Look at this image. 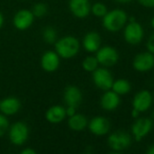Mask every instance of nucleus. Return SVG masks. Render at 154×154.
I'll return each mask as SVG.
<instances>
[{
    "instance_id": "obj_11",
    "label": "nucleus",
    "mask_w": 154,
    "mask_h": 154,
    "mask_svg": "<svg viewBox=\"0 0 154 154\" xmlns=\"http://www.w3.org/2000/svg\"><path fill=\"white\" fill-rule=\"evenodd\" d=\"M88 128L93 134L97 136H103L109 132L110 123L104 116H97L90 121Z\"/></svg>"
},
{
    "instance_id": "obj_37",
    "label": "nucleus",
    "mask_w": 154,
    "mask_h": 154,
    "mask_svg": "<svg viewBox=\"0 0 154 154\" xmlns=\"http://www.w3.org/2000/svg\"><path fill=\"white\" fill-rule=\"evenodd\" d=\"M0 106H1V102H0Z\"/></svg>"
},
{
    "instance_id": "obj_28",
    "label": "nucleus",
    "mask_w": 154,
    "mask_h": 154,
    "mask_svg": "<svg viewBox=\"0 0 154 154\" xmlns=\"http://www.w3.org/2000/svg\"><path fill=\"white\" fill-rule=\"evenodd\" d=\"M139 4L144 7H154V0H138Z\"/></svg>"
},
{
    "instance_id": "obj_2",
    "label": "nucleus",
    "mask_w": 154,
    "mask_h": 154,
    "mask_svg": "<svg viewBox=\"0 0 154 154\" xmlns=\"http://www.w3.org/2000/svg\"><path fill=\"white\" fill-rule=\"evenodd\" d=\"M79 51V42L73 36L64 37L56 43V51L58 55L64 59H69L76 56Z\"/></svg>"
},
{
    "instance_id": "obj_6",
    "label": "nucleus",
    "mask_w": 154,
    "mask_h": 154,
    "mask_svg": "<svg viewBox=\"0 0 154 154\" xmlns=\"http://www.w3.org/2000/svg\"><path fill=\"white\" fill-rule=\"evenodd\" d=\"M97 60L99 64L105 67L114 66L119 60V54L117 51L110 46H105L99 48L97 51Z\"/></svg>"
},
{
    "instance_id": "obj_29",
    "label": "nucleus",
    "mask_w": 154,
    "mask_h": 154,
    "mask_svg": "<svg viewBox=\"0 0 154 154\" xmlns=\"http://www.w3.org/2000/svg\"><path fill=\"white\" fill-rule=\"evenodd\" d=\"M76 114V107L74 106H68V108L66 109V116H69V117L74 116Z\"/></svg>"
},
{
    "instance_id": "obj_35",
    "label": "nucleus",
    "mask_w": 154,
    "mask_h": 154,
    "mask_svg": "<svg viewBox=\"0 0 154 154\" xmlns=\"http://www.w3.org/2000/svg\"><path fill=\"white\" fill-rule=\"evenodd\" d=\"M151 24H152V27L154 29V16L152 17V21H151Z\"/></svg>"
},
{
    "instance_id": "obj_5",
    "label": "nucleus",
    "mask_w": 154,
    "mask_h": 154,
    "mask_svg": "<svg viewBox=\"0 0 154 154\" xmlns=\"http://www.w3.org/2000/svg\"><path fill=\"white\" fill-rule=\"evenodd\" d=\"M93 81L98 88L106 91L112 88L114 78L107 69L97 68L93 71Z\"/></svg>"
},
{
    "instance_id": "obj_20",
    "label": "nucleus",
    "mask_w": 154,
    "mask_h": 154,
    "mask_svg": "<svg viewBox=\"0 0 154 154\" xmlns=\"http://www.w3.org/2000/svg\"><path fill=\"white\" fill-rule=\"evenodd\" d=\"M88 125V120L83 115H74L69 120V126L74 131H81Z\"/></svg>"
},
{
    "instance_id": "obj_25",
    "label": "nucleus",
    "mask_w": 154,
    "mask_h": 154,
    "mask_svg": "<svg viewBox=\"0 0 154 154\" xmlns=\"http://www.w3.org/2000/svg\"><path fill=\"white\" fill-rule=\"evenodd\" d=\"M46 12H47V7H46V5L43 3L36 4L33 6V9H32V14L36 17H42V16H43L46 14Z\"/></svg>"
},
{
    "instance_id": "obj_31",
    "label": "nucleus",
    "mask_w": 154,
    "mask_h": 154,
    "mask_svg": "<svg viewBox=\"0 0 154 154\" xmlns=\"http://www.w3.org/2000/svg\"><path fill=\"white\" fill-rule=\"evenodd\" d=\"M22 154H35V152L32 149H25L23 151H22Z\"/></svg>"
},
{
    "instance_id": "obj_9",
    "label": "nucleus",
    "mask_w": 154,
    "mask_h": 154,
    "mask_svg": "<svg viewBox=\"0 0 154 154\" xmlns=\"http://www.w3.org/2000/svg\"><path fill=\"white\" fill-rule=\"evenodd\" d=\"M153 96L148 90H142L138 92L133 99V108L141 113L147 111L152 104Z\"/></svg>"
},
{
    "instance_id": "obj_13",
    "label": "nucleus",
    "mask_w": 154,
    "mask_h": 154,
    "mask_svg": "<svg viewBox=\"0 0 154 154\" xmlns=\"http://www.w3.org/2000/svg\"><path fill=\"white\" fill-rule=\"evenodd\" d=\"M69 8L73 14L79 18L87 17L91 10L88 0H70Z\"/></svg>"
},
{
    "instance_id": "obj_8",
    "label": "nucleus",
    "mask_w": 154,
    "mask_h": 154,
    "mask_svg": "<svg viewBox=\"0 0 154 154\" xmlns=\"http://www.w3.org/2000/svg\"><path fill=\"white\" fill-rule=\"evenodd\" d=\"M134 69L139 72H147L154 67V54L145 51L137 54L133 61Z\"/></svg>"
},
{
    "instance_id": "obj_23",
    "label": "nucleus",
    "mask_w": 154,
    "mask_h": 154,
    "mask_svg": "<svg viewBox=\"0 0 154 154\" xmlns=\"http://www.w3.org/2000/svg\"><path fill=\"white\" fill-rule=\"evenodd\" d=\"M91 11H92L94 15H96L97 17H104L107 13V8L103 3L97 2L92 5Z\"/></svg>"
},
{
    "instance_id": "obj_24",
    "label": "nucleus",
    "mask_w": 154,
    "mask_h": 154,
    "mask_svg": "<svg viewBox=\"0 0 154 154\" xmlns=\"http://www.w3.org/2000/svg\"><path fill=\"white\" fill-rule=\"evenodd\" d=\"M56 35H57L56 31L52 27H47L43 31V38H44L45 42H47L49 43L54 42V41L56 39Z\"/></svg>"
},
{
    "instance_id": "obj_21",
    "label": "nucleus",
    "mask_w": 154,
    "mask_h": 154,
    "mask_svg": "<svg viewBox=\"0 0 154 154\" xmlns=\"http://www.w3.org/2000/svg\"><path fill=\"white\" fill-rule=\"evenodd\" d=\"M113 91H115L119 96L128 94L131 91V84L128 80L125 79H120L117 80H114L112 88Z\"/></svg>"
},
{
    "instance_id": "obj_18",
    "label": "nucleus",
    "mask_w": 154,
    "mask_h": 154,
    "mask_svg": "<svg viewBox=\"0 0 154 154\" xmlns=\"http://www.w3.org/2000/svg\"><path fill=\"white\" fill-rule=\"evenodd\" d=\"M66 116V110L60 106H54L51 107L46 113V118L50 123L57 124L64 120Z\"/></svg>"
},
{
    "instance_id": "obj_12",
    "label": "nucleus",
    "mask_w": 154,
    "mask_h": 154,
    "mask_svg": "<svg viewBox=\"0 0 154 154\" xmlns=\"http://www.w3.org/2000/svg\"><path fill=\"white\" fill-rule=\"evenodd\" d=\"M100 105L106 111H113L120 105V97L113 90H106L101 97Z\"/></svg>"
},
{
    "instance_id": "obj_15",
    "label": "nucleus",
    "mask_w": 154,
    "mask_h": 154,
    "mask_svg": "<svg viewBox=\"0 0 154 154\" xmlns=\"http://www.w3.org/2000/svg\"><path fill=\"white\" fill-rule=\"evenodd\" d=\"M33 14L28 10H21L19 11L14 18V26L19 30H25L28 27L31 26V24L33 22Z\"/></svg>"
},
{
    "instance_id": "obj_27",
    "label": "nucleus",
    "mask_w": 154,
    "mask_h": 154,
    "mask_svg": "<svg viewBox=\"0 0 154 154\" xmlns=\"http://www.w3.org/2000/svg\"><path fill=\"white\" fill-rule=\"evenodd\" d=\"M147 49H148V51L154 54V33L150 36L147 42Z\"/></svg>"
},
{
    "instance_id": "obj_32",
    "label": "nucleus",
    "mask_w": 154,
    "mask_h": 154,
    "mask_svg": "<svg viewBox=\"0 0 154 154\" xmlns=\"http://www.w3.org/2000/svg\"><path fill=\"white\" fill-rule=\"evenodd\" d=\"M146 153L147 154H154V144L151 145L149 147V149L146 151Z\"/></svg>"
},
{
    "instance_id": "obj_7",
    "label": "nucleus",
    "mask_w": 154,
    "mask_h": 154,
    "mask_svg": "<svg viewBox=\"0 0 154 154\" xmlns=\"http://www.w3.org/2000/svg\"><path fill=\"white\" fill-rule=\"evenodd\" d=\"M152 129V121L149 118H137L132 125V134L136 142L142 141Z\"/></svg>"
},
{
    "instance_id": "obj_16",
    "label": "nucleus",
    "mask_w": 154,
    "mask_h": 154,
    "mask_svg": "<svg viewBox=\"0 0 154 154\" xmlns=\"http://www.w3.org/2000/svg\"><path fill=\"white\" fill-rule=\"evenodd\" d=\"M101 38L96 32H90L86 34L83 40V46L88 52H96L100 48Z\"/></svg>"
},
{
    "instance_id": "obj_38",
    "label": "nucleus",
    "mask_w": 154,
    "mask_h": 154,
    "mask_svg": "<svg viewBox=\"0 0 154 154\" xmlns=\"http://www.w3.org/2000/svg\"><path fill=\"white\" fill-rule=\"evenodd\" d=\"M153 98H154V95H153Z\"/></svg>"
},
{
    "instance_id": "obj_26",
    "label": "nucleus",
    "mask_w": 154,
    "mask_h": 154,
    "mask_svg": "<svg viewBox=\"0 0 154 154\" xmlns=\"http://www.w3.org/2000/svg\"><path fill=\"white\" fill-rule=\"evenodd\" d=\"M7 128H8V121H7V119L4 116L0 115V136L5 134Z\"/></svg>"
},
{
    "instance_id": "obj_36",
    "label": "nucleus",
    "mask_w": 154,
    "mask_h": 154,
    "mask_svg": "<svg viewBox=\"0 0 154 154\" xmlns=\"http://www.w3.org/2000/svg\"><path fill=\"white\" fill-rule=\"evenodd\" d=\"M152 118L154 119V112H153V114H152Z\"/></svg>"
},
{
    "instance_id": "obj_17",
    "label": "nucleus",
    "mask_w": 154,
    "mask_h": 154,
    "mask_svg": "<svg viewBox=\"0 0 154 154\" xmlns=\"http://www.w3.org/2000/svg\"><path fill=\"white\" fill-rule=\"evenodd\" d=\"M60 59L57 53L53 51H47L42 58V67L46 71L51 72L58 69Z\"/></svg>"
},
{
    "instance_id": "obj_19",
    "label": "nucleus",
    "mask_w": 154,
    "mask_h": 154,
    "mask_svg": "<svg viewBox=\"0 0 154 154\" xmlns=\"http://www.w3.org/2000/svg\"><path fill=\"white\" fill-rule=\"evenodd\" d=\"M20 108V102L14 97H8L1 102L0 110L5 115H14Z\"/></svg>"
},
{
    "instance_id": "obj_10",
    "label": "nucleus",
    "mask_w": 154,
    "mask_h": 154,
    "mask_svg": "<svg viewBox=\"0 0 154 154\" xmlns=\"http://www.w3.org/2000/svg\"><path fill=\"white\" fill-rule=\"evenodd\" d=\"M9 137L11 142L15 145H22L25 143L28 137V128L23 123H16L14 124L9 133Z\"/></svg>"
},
{
    "instance_id": "obj_3",
    "label": "nucleus",
    "mask_w": 154,
    "mask_h": 154,
    "mask_svg": "<svg viewBox=\"0 0 154 154\" xmlns=\"http://www.w3.org/2000/svg\"><path fill=\"white\" fill-rule=\"evenodd\" d=\"M110 149L116 152H121L127 150L132 143V137L124 131H116L111 134L107 139Z\"/></svg>"
},
{
    "instance_id": "obj_1",
    "label": "nucleus",
    "mask_w": 154,
    "mask_h": 154,
    "mask_svg": "<svg viewBox=\"0 0 154 154\" xmlns=\"http://www.w3.org/2000/svg\"><path fill=\"white\" fill-rule=\"evenodd\" d=\"M128 22L127 14L122 9H114L107 12L103 17V26L109 32H116L121 30Z\"/></svg>"
},
{
    "instance_id": "obj_33",
    "label": "nucleus",
    "mask_w": 154,
    "mask_h": 154,
    "mask_svg": "<svg viewBox=\"0 0 154 154\" xmlns=\"http://www.w3.org/2000/svg\"><path fill=\"white\" fill-rule=\"evenodd\" d=\"M116 1H118V2H120V3H123V4H125V3L131 2L132 0H116Z\"/></svg>"
},
{
    "instance_id": "obj_14",
    "label": "nucleus",
    "mask_w": 154,
    "mask_h": 154,
    "mask_svg": "<svg viewBox=\"0 0 154 154\" xmlns=\"http://www.w3.org/2000/svg\"><path fill=\"white\" fill-rule=\"evenodd\" d=\"M64 100L68 106L78 107L82 101V93L77 87H68L64 92Z\"/></svg>"
},
{
    "instance_id": "obj_34",
    "label": "nucleus",
    "mask_w": 154,
    "mask_h": 154,
    "mask_svg": "<svg viewBox=\"0 0 154 154\" xmlns=\"http://www.w3.org/2000/svg\"><path fill=\"white\" fill-rule=\"evenodd\" d=\"M3 22H4L3 15H2V14L0 13V28H1V26H2V24H3Z\"/></svg>"
},
{
    "instance_id": "obj_30",
    "label": "nucleus",
    "mask_w": 154,
    "mask_h": 154,
    "mask_svg": "<svg viewBox=\"0 0 154 154\" xmlns=\"http://www.w3.org/2000/svg\"><path fill=\"white\" fill-rule=\"evenodd\" d=\"M140 114H141V112H139L138 110H136V109L133 108V110H132V113H131V116H132V117H133V118H134V119H137V118H139V116H140Z\"/></svg>"
},
{
    "instance_id": "obj_4",
    "label": "nucleus",
    "mask_w": 154,
    "mask_h": 154,
    "mask_svg": "<svg viewBox=\"0 0 154 154\" xmlns=\"http://www.w3.org/2000/svg\"><path fill=\"white\" fill-rule=\"evenodd\" d=\"M143 36L144 30L138 22H127L124 31V38L126 42L133 45L138 44L143 41Z\"/></svg>"
},
{
    "instance_id": "obj_22",
    "label": "nucleus",
    "mask_w": 154,
    "mask_h": 154,
    "mask_svg": "<svg viewBox=\"0 0 154 154\" xmlns=\"http://www.w3.org/2000/svg\"><path fill=\"white\" fill-rule=\"evenodd\" d=\"M98 61L97 60L96 57H92V56H89V57H87L83 62H82V66H83V69L86 70V71H88V72H93L95 71L97 67H98Z\"/></svg>"
}]
</instances>
